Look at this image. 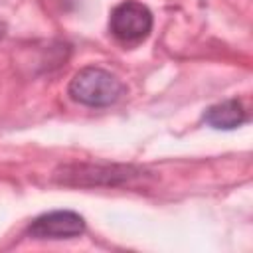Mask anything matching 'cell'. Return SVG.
Listing matches in <instances>:
<instances>
[{
    "label": "cell",
    "instance_id": "1",
    "mask_svg": "<svg viewBox=\"0 0 253 253\" xmlns=\"http://www.w3.org/2000/svg\"><path fill=\"white\" fill-rule=\"evenodd\" d=\"M69 97L87 107H111L125 95L123 81L107 69L89 65L79 69L67 87Z\"/></svg>",
    "mask_w": 253,
    "mask_h": 253
},
{
    "label": "cell",
    "instance_id": "6",
    "mask_svg": "<svg viewBox=\"0 0 253 253\" xmlns=\"http://www.w3.org/2000/svg\"><path fill=\"white\" fill-rule=\"evenodd\" d=\"M6 36V24L4 22H0V40Z\"/></svg>",
    "mask_w": 253,
    "mask_h": 253
},
{
    "label": "cell",
    "instance_id": "4",
    "mask_svg": "<svg viewBox=\"0 0 253 253\" xmlns=\"http://www.w3.org/2000/svg\"><path fill=\"white\" fill-rule=\"evenodd\" d=\"M85 231V219L69 210H55L38 215L28 225V235L34 239H69Z\"/></svg>",
    "mask_w": 253,
    "mask_h": 253
},
{
    "label": "cell",
    "instance_id": "3",
    "mask_svg": "<svg viewBox=\"0 0 253 253\" xmlns=\"http://www.w3.org/2000/svg\"><path fill=\"white\" fill-rule=\"evenodd\" d=\"M109 28L121 43H138L152 30V12L136 0H125L113 8Z\"/></svg>",
    "mask_w": 253,
    "mask_h": 253
},
{
    "label": "cell",
    "instance_id": "5",
    "mask_svg": "<svg viewBox=\"0 0 253 253\" xmlns=\"http://www.w3.org/2000/svg\"><path fill=\"white\" fill-rule=\"evenodd\" d=\"M247 111L243 107V103L239 99H225L221 103H215L211 107L206 109L204 113V121L211 126V128H223V130H231L241 126L243 123H247Z\"/></svg>",
    "mask_w": 253,
    "mask_h": 253
},
{
    "label": "cell",
    "instance_id": "2",
    "mask_svg": "<svg viewBox=\"0 0 253 253\" xmlns=\"http://www.w3.org/2000/svg\"><path fill=\"white\" fill-rule=\"evenodd\" d=\"M136 174L138 170L119 164H69L55 172V180L69 186H117Z\"/></svg>",
    "mask_w": 253,
    "mask_h": 253
}]
</instances>
